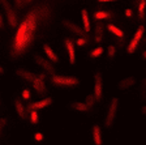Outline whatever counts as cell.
<instances>
[{"instance_id":"4","label":"cell","mask_w":146,"mask_h":145,"mask_svg":"<svg viewBox=\"0 0 146 145\" xmlns=\"http://www.w3.org/2000/svg\"><path fill=\"white\" fill-rule=\"evenodd\" d=\"M119 106H120V101H119L117 97L111 98L108 106H107L104 119H103V126L106 130H111V128L113 127V124H115V122H116V118H117Z\"/></svg>"},{"instance_id":"29","label":"cell","mask_w":146,"mask_h":145,"mask_svg":"<svg viewBox=\"0 0 146 145\" xmlns=\"http://www.w3.org/2000/svg\"><path fill=\"white\" fill-rule=\"evenodd\" d=\"M13 4L16 5V8L18 9H24L25 7H26V4H31V1H29V0H26V1H24V0H16V1H13Z\"/></svg>"},{"instance_id":"22","label":"cell","mask_w":146,"mask_h":145,"mask_svg":"<svg viewBox=\"0 0 146 145\" xmlns=\"http://www.w3.org/2000/svg\"><path fill=\"white\" fill-rule=\"evenodd\" d=\"M138 93H140V100L142 102H146V77L140 81V90H138Z\"/></svg>"},{"instance_id":"28","label":"cell","mask_w":146,"mask_h":145,"mask_svg":"<svg viewBox=\"0 0 146 145\" xmlns=\"http://www.w3.org/2000/svg\"><path fill=\"white\" fill-rule=\"evenodd\" d=\"M21 98L25 101H30L31 100V92L30 89H27V88H24L21 92Z\"/></svg>"},{"instance_id":"40","label":"cell","mask_w":146,"mask_h":145,"mask_svg":"<svg viewBox=\"0 0 146 145\" xmlns=\"http://www.w3.org/2000/svg\"><path fill=\"white\" fill-rule=\"evenodd\" d=\"M11 145H13V144H11Z\"/></svg>"},{"instance_id":"17","label":"cell","mask_w":146,"mask_h":145,"mask_svg":"<svg viewBox=\"0 0 146 145\" xmlns=\"http://www.w3.org/2000/svg\"><path fill=\"white\" fill-rule=\"evenodd\" d=\"M13 103H15V109H16V112H17V116L21 119L22 122L26 120V109H25V106L22 105L21 100H20V98H16Z\"/></svg>"},{"instance_id":"30","label":"cell","mask_w":146,"mask_h":145,"mask_svg":"<svg viewBox=\"0 0 146 145\" xmlns=\"http://www.w3.org/2000/svg\"><path fill=\"white\" fill-rule=\"evenodd\" d=\"M89 43V41H88V37H80V38H77V41H76V45L78 46V47H84V46H86Z\"/></svg>"},{"instance_id":"24","label":"cell","mask_w":146,"mask_h":145,"mask_svg":"<svg viewBox=\"0 0 146 145\" xmlns=\"http://www.w3.org/2000/svg\"><path fill=\"white\" fill-rule=\"evenodd\" d=\"M116 54H117V50H116V46L110 45L107 47V59L108 60H113L116 57Z\"/></svg>"},{"instance_id":"18","label":"cell","mask_w":146,"mask_h":145,"mask_svg":"<svg viewBox=\"0 0 146 145\" xmlns=\"http://www.w3.org/2000/svg\"><path fill=\"white\" fill-rule=\"evenodd\" d=\"M93 17L97 21H103V20H112V18H115V15L112 12H110V11H97V12H94Z\"/></svg>"},{"instance_id":"9","label":"cell","mask_w":146,"mask_h":145,"mask_svg":"<svg viewBox=\"0 0 146 145\" xmlns=\"http://www.w3.org/2000/svg\"><path fill=\"white\" fill-rule=\"evenodd\" d=\"M61 25H63L68 31H70L72 34L77 35L78 38L80 37H85V31H84L82 26H80L78 24L70 21V20H68V18H63V20H61Z\"/></svg>"},{"instance_id":"38","label":"cell","mask_w":146,"mask_h":145,"mask_svg":"<svg viewBox=\"0 0 146 145\" xmlns=\"http://www.w3.org/2000/svg\"><path fill=\"white\" fill-rule=\"evenodd\" d=\"M0 106H1V97H0Z\"/></svg>"},{"instance_id":"6","label":"cell","mask_w":146,"mask_h":145,"mask_svg":"<svg viewBox=\"0 0 146 145\" xmlns=\"http://www.w3.org/2000/svg\"><path fill=\"white\" fill-rule=\"evenodd\" d=\"M0 4H1V7H3V9H4V13H5V17H7V21H8L9 26L11 27L18 26V17H17V15H16L13 7L11 5V3H8L5 0H1Z\"/></svg>"},{"instance_id":"32","label":"cell","mask_w":146,"mask_h":145,"mask_svg":"<svg viewBox=\"0 0 146 145\" xmlns=\"http://www.w3.org/2000/svg\"><path fill=\"white\" fill-rule=\"evenodd\" d=\"M124 15H125V17H127V18H132V17H133V11H132L131 8H127L124 11Z\"/></svg>"},{"instance_id":"7","label":"cell","mask_w":146,"mask_h":145,"mask_svg":"<svg viewBox=\"0 0 146 145\" xmlns=\"http://www.w3.org/2000/svg\"><path fill=\"white\" fill-rule=\"evenodd\" d=\"M94 90H93V94H94L95 100L98 102L102 101L103 98V75L100 71H95L94 72Z\"/></svg>"},{"instance_id":"20","label":"cell","mask_w":146,"mask_h":145,"mask_svg":"<svg viewBox=\"0 0 146 145\" xmlns=\"http://www.w3.org/2000/svg\"><path fill=\"white\" fill-rule=\"evenodd\" d=\"M81 20H82V29L85 33L90 31V18H89V13L86 9L81 11Z\"/></svg>"},{"instance_id":"26","label":"cell","mask_w":146,"mask_h":145,"mask_svg":"<svg viewBox=\"0 0 146 145\" xmlns=\"http://www.w3.org/2000/svg\"><path fill=\"white\" fill-rule=\"evenodd\" d=\"M95 97H94V94L93 93H90V94H88V97L85 98V105L88 106L90 110H94V105H95Z\"/></svg>"},{"instance_id":"12","label":"cell","mask_w":146,"mask_h":145,"mask_svg":"<svg viewBox=\"0 0 146 145\" xmlns=\"http://www.w3.org/2000/svg\"><path fill=\"white\" fill-rule=\"evenodd\" d=\"M67 107L70 111L80 112V114H91L93 110H90L88 106L85 105V102H77V101H72L67 105Z\"/></svg>"},{"instance_id":"1","label":"cell","mask_w":146,"mask_h":145,"mask_svg":"<svg viewBox=\"0 0 146 145\" xmlns=\"http://www.w3.org/2000/svg\"><path fill=\"white\" fill-rule=\"evenodd\" d=\"M51 20L52 7L48 3H39L34 5L17 26L9 48V59L17 61L29 54L36 41L43 37Z\"/></svg>"},{"instance_id":"8","label":"cell","mask_w":146,"mask_h":145,"mask_svg":"<svg viewBox=\"0 0 146 145\" xmlns=\"http://www.w3.org/2000/svg\"><path fill=\"white\" fill-rule=\"evenodd\" d=\"M33 60H34V63L39 67V68H42L46 73H48V75H51V76L55 75V67L50 60L42 57L39 54H34L33 55Z\"/></svg>"},{"instance_id":"37","label":"cell","mask_w":146,"mask_h":145,"mask_svg":"<svg viewBox=\"0 0 146 145\" xmlns=\"http://www.w3.org/2000/svg\"><path fill=\"white\" fill-rule=\"evenodd\" d=\"M141 57H142L143 60H146V50H145V51H142V55H141Z\"/></svg>"},{"instance_id":"34","label":"cell","mask_w":146,"mask_h":145,"mask_svg":"<svg viewBox=\"0 0 146 145\" xmlns=\"http://www.w3.org/2000/svg\"><path fill=\"white\" fill-rule=\"evenodd\" d=\"M141 112H142V115L146 116V105H143L142 107H141Z\"/></svg>"},{"instance_id":"33","label":"cell","mask_w":146,"mask_h":145,"mask_svg":"<svg viewBox=\"0 0 146 145\" xmlns=\"http://www.w3.org/2000/svg\"><path fill=\"white\" fill-rule=\"evenodd\" d=\"M4 17H3V15H0V29H4Z\"/></svg>"},{"instance_id":"21","label":"cell","mask_w":146,"mask_h":145,"mask_svg":"<svg viewBox=\"0 0 146 145\" xmlns=\"http://www.w3.org/2000/svg\"><path fill=\"white\" fill-rule=\"evenodd\" d=\"M107 30H108L111 34H113L115 37H117L119 39H121L123 37H124V31H123L120 27L116 26V25H113V24H108V25H107Z\"/></svg>"},{"instance_id":"31","label":"cell","mask_w":146,"mask_h":145,"mask_svg":"<svg viewBox=\"0 0 146 145\" xmlns=\"http://www.w3.org/2000/svg\"><path fill=\"white\" fill-rule=\"evenodd\" d=\"M34 140H35V142H43L44 141V135L42 132H35L34 133Z\"/></svg>"},{"instance_id":"15","label":"cell","mask_w":146,"mask_h":145,"mask_svg":"<svg viewBox=\"0 0 146 145\" xmlns=\"http://www.w3.org/2000/svg\"><path fill=\"white\" fill-rule=\"evenodd\" d=\"M43 51H44L46 56L48 57V60L51 61L52 64H58L59 61H60V59H59V56L56 55V52L52 50V47L50 45H47V43H44L43 45Z\"/></svg>"},{"instance_id":"11","label":"cell","mask_w":146,"mask_h":145,"mask_svg":"<svg viewBox=\"0 0 146 145\" xmlns=\"http://www.w3.org/2000/svg\"><path fill=\"white\" fill-rule=\"evenodd\" d=\"M54 103V98L52 97H46L43 100H39L36 102H33V103H29L27 105V110L30 111H38V110H42V109H46Z\"/></svg>"},{"instance_id":"23","label":"cell","mask_w":146,"mask_h":145,"mask_svg":"<svg viewBox=\"0 0 146 145\" xmlns=\"http://www.w3.org/2000/svg\"><path fill=\"white\" fill-rule=\"evenodd\" d=\"M104 52V50H103V47H100V46H98V47H95V48H93L90 52H89V57L90 59H97V57H99L100 55Z\"/></svg>"},{"instance_id":"14","label":"cell","mask_w":146,"mask_h":145,"mask_svg":"<svg viewBox=\"0 0 146 145\" xmlns=\"http://www.w3.org/2000/svg\"><path fill=\"white\" fill-rule=\"evenodd\" d=\"M91 139L94 145H102L103 140H102V128L99 124H94L91 127Z\"/></svg>"},{"instance_id":"35","label":"cell","mask_w":146,"mask_h":145,"mask_svg":"<svg viewBox=\"0 0 146 145\" xmlns=\"http://www.w3.org/2000/svg\"><path fill=\"white\" fill-rule=\"evenodd\" d=\"M98 3H100V4H104V3H112V1H111V0H99V1H98Z\"/></svg>"},{"instance_id":"27","label":"cell","mask_w":146,"mask_h":145,"mask_svg":"<svg viewBox=\"0 0 146 145\" xmlns=\"http://www.w3.org/2000/svg\"><path fill=\"white\" fill-rule=\"evenodd\" d=\"M29 120L33 126H36L39 123V115H38V111H30V115H29Z\"/></svg>"},{"instance_id":"36","label":"cell","mask_w":146,"mask_h":145,"mask_svg":"<svg viewBox=\"0 0 146 145\" xmlns=\"http://www.w3.org/2000/svg\"><path fill=\"white\" fill-rule=\"evenodd\" d=\"M4 73H5V69H4V67L0 65V75H4Z\"/></svg>"},{"instance_id":"10","label":"cell","mask_w":146,"mask_h":145,"mask_svg":"<svg viewBox=\"0 0 146 145\" xmlns=\"http://www.w3.org/2000/svg\"><path fill=\"white\" fill-rule=\"evenodd\" d=\"M63 42H64V47L67 50L69 64L70 65H74L76 64V47H74V42L70 39L69 37H65Z\"/></svg>"},{"instance_id":"13","label":"cell","mask_w":146,"mask_h":145,"mask_svg":"<svg viewBox=\"0 0 146 145\" xmlns=\"http://www.w3.org/2000/svg\"><path fill=\"white\" fill-rule=\"evenodd\" d=\"M137 84V79L134 77V76H128V77H125V79H121L120 81L117 82V89L119 90H128V89L133 88L134 85Z\"/></svg>"},{"instance_id":"19","label":"cell","mask_w":146,"mask_h":145,"mask_svg":"<svg viewBox=\"0 0 146 145\" xmlns=\"http://www.w3.org/2000/svg\"><path fill=\"white\" fill-rule=\"evenodd\" d=\"M137 15H138V21L142 22L146 18V0H140L137 3Z\"/></svg>"},{"instance_id":"16","label":"cell","mask_w":146,"mask_h":145,"mask_svg":"<svg viewBox=\"0 0 146 145\" xmlns=\"http://www.w3.org/2000/svg\"><path fill=\"white\" fill-rule=\"evenodd\" d=\"M103 35H104V26L100 21H98L97 24H95V27H94V42L98 43V45L102 43Z\"/></svg>"},{"instance_id":"5","label":"cell","mask_w":146,"mask_h":145,"mask_svg":"<svg viewBox=\"0 0 146 145\" xmlns=\"http://www.w3.org/2000/svg\"><path fill=\"white\" fill-rule=\"evenodd\" d=\"M143 34H145V26L140 25V26L137 27L136 33L133 34L131 42H129V45H128V47H127V52L129 55L134 54V52L137 51V48L140 47L141 42H142V39H143Z\"/></svg>"},{"instance_id":"39","label":"cell","mask_w":146,"mask_h":145,"mask_svg":"<svg viewBox=\"0 0 146 145\" xmlns=\"http://www.w3.org/2000/svg\"><path fill=\"white\" fill-rule=\"evenodd\" d=\"M145 75H146V69H145Z\"/></svg>"},{"instance_id":"2","label":"cell","mask_w":146,"mask_h":145,"mask_svg":"<svg viewBox=\"0 0 146 145\" xmlns=\"http://www.w3.org/2000/svg\"><path fill=\"white\" fill-rule=\"evenodd\" d=\"M15 75L20 79H22L24 81L31 84L34 89H35L38 96H46L47 94V85H46V75L44 73H33L30 71H27L26 68L18 67L15 69Z\"/></svg>"},{"instance_id":"25","label":"cell","mask_w":146,"mask_h":145,"mask_svg":"<svg viewBox=\"0 0 146 145\" xmlns=\"http://www.w3.org/2000/svg\"><path fill=\"white\" fill-rule=\"evenodd\" d=\"M8 127V118H0V139H3V136L5 135V130Z\"/></svg>"},{"instance_id":"3","label":"cell","mask_w":146,"mask_h":145,"mask_svg":"<svg viewBox=\"0 0 146 145\" xmlns=\"http://www.w3.org/2000/svg\"><path fill=\"white\" fill-rule=\"evenodd\" d=\"M50 81H51L52 86L61 90H70V89H74L77 86H80L81 81L77 76H63V75H52L50 77Z\"/></svg>"}]
</instances>
